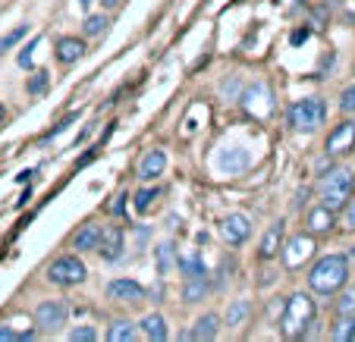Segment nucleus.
Here are the masks:
<instances>
[{
	"instance_id": "25",
	"label": "nucleus",
	"mask_w": 355,
	"mask_h": 342,
	"mask_svg": "<svg viewBox=\"0 0 355 342\" xmlns=\"http://www.w3.org/2000/svg\"><path fill=\"white\" fill-rule=\"evenodd\" d=\"M26 35H28V26H16L13 32H7V35H3V38H0V57L7 54V51H10V47H13V44H19V41L26 38Z\"/></svg>"
},
{
	"instance_id": "17",
	"label": "nucleus",
	"mask_w": 355,
	"mask_h": 342,
	"mask_svg": "<svg viewBox=\"0 0 355 342\" xmlns=\"http://www.w3.org/2000/svg\"><path fill=\"white\" fill-rule=\"evenodd\" d=\"M217 314H205V317H198L195 321V327L186 333V339H214L217 336Z\"/></svg>"
},
{
	"instance_id": "40",
	"label": "nucleus",
	"mask_w": 355,
	"mask_h": 342,
	"mask_svg": "<svg viewBox=\"0 0 355 342\" xmlns=\"http://www.w3.org/2000/svg\"><path fill=\"white\" fill-rule=\"evenodd\" d=\"M88 3H92V0H79V7H82V10H88Z\"/></svg>"
},
{
	"instance_id": "31",
	"label": "nucleus",
	"mask_w": 355,
	"mask_h": 342,
	"mask_svg": "<svg viewBox=\"0 0 355 342\" xmlns=\"http://www.w3.org/2000/svg\"><path fill=\"white\" fill-rule=\"evenodd\" d=\"M0 339H7V342H32L35 339V333L32 330H26V333H16V330H0Z\"/></svg>"
},
{
	"instance_id": "20",
	"label": "nucleus",
	"mask_w": 355,
	"mask_h": 342,
	"mask_svg": "<svg viewBox=\"0 0 355 342\" xmlns=\"http://www.w3.org/2000/svg\"><path fill=\"white\" fill-rule=\"evenodd\" d=\"M205 296H208V276H192V280L186 282V289H182V298H186L189 305L205 298Z\"/></svg>"
},
{
	"instance_id": "22",
	"label": "nucleus",
	"mask_w": 355,
	"mask_h": 342,
	"mask_svg": "<svg viewBox=\"0 0 355 342\" xmlns=\"http://www.w3.org/2000/svg\"><path fill=\"white\" fill-rule=\"evenodd\" d=\"M330 336H334L336 342H352L355 339V314H343L340 323L330 330Z\"/></svg>"
},
{
	"instance_id": "41",
	"label": "nucleus",
	"mask_w": 355,
	"mask_h": 342,
	"mask_svg": "<svg viewBox=\"0 0 355 342\" xmlns=\"http://www.w3.org/2000/svg\"><path fill=\"white\" fill-rule=\"evenodd\" d=\"M3 116H7V110H3V104H0V123H3Z\"/></svg>"
},
{
	"instance_id": "5",
	"label": "nucleus",
	"mask_w": 355,
	"mask_h": 342,
	"mask_svg": "<svg viewBox=\"0 0 355 342\" xmlns=\"http://www.w3.org/2000/svg\"><path fill=\"white\" fill-rule=\"evenodd\" d=\"M315 255V239L311 235H305V233H299V235H293V239L286 242L280 249V258H283V267L286 270H299V267H305V261Z\"/></svg>"
},
{
	"instance_id": "14",
	"label": "nucleus",
	"mask_w": 355,
	"mask_h": 342,
	"mask_svg": "<svg viewBox=\"0 0 355 342\" xmlns=\"http://www.w3.org/2000/svg\"><path fill=\"white\" fill-rule=\"evenodd\" d=\"M85 54V41H79V38H60L57 41V60L60 63H76L79 57Z\"/></svg>"
},
{
	"instance_id": "24",
	"label": "nucleus",
	"mask_w": 355,
	"mask_h": 342,
	"mask_svg": "<svg viewBox=\"0 0 355 342\" xmlns=\"http://www.w3.org/2000/svg\"><path fill=\"white\" fill-rule=\"evenodd\" d=\"M173 242H164V245H157V270H161V273H167L170 267H173Z\"/></svg>"
},
{
	"instance_id": "39",
	"label": "nucleus",
	"mask_w": 355,
	"mask_h": 342,
	"mask_svg": "<svg viewBox=\"0 0 355 342\" xmlns=\"http://www.w3.org/2000/svg\"><path fill=\"white\" fill-rule=\"evenodd\" d=\"M101 3H104V7H116V3H120V0H101Z\"/></svg>"
},
{
	"instance_id": "6",
	"label": "nucleus",
	"mask_w": 355,
	"mask_h": 342,
	"mask_svg": "<svg viewBox=\"0 0 355 342\" xmlns=\"http://www.w3.org/2000/svg\"><path fill=\"white\" fill-rule=\"evenodd\" d=\"M85 276H88V270L79 258H57V261L47 267V280L57 282V286H76V282H82Z\"/></svg>"
},
{
	"instance_id": "33",
	"label": "nucleus",
	"mask_w": 355,
	"mask_h": 342,
	"mask_svg": "<svg viewBox=\"0 0 355 342\" xmlns=\"http://www.w3.org/2000/svg\"><path fill=\"white\" fill-rule=\"evenodd\" d=\"M340 110L343 114H355V85H349L340 98Z\"/></svg>"
},
{
	"instance_id": "29",
	"label": "nucleus",
	"mask_w": 355,
	"mask_h": 342,
	"mask_svg": "<svg viewBox=\"0 0 355 342\" xmlns=\"http://www.w3.org/2000/svg\"><path fill=\"white\" fill-rule=\"evenodd\" d=\"M41 44V35H35L32 41H28V47H22V54H19V66L22 69H28L32 66V60H35V47Z\"/></svg>"
},
{
	"instance_id": "13",
	"label": "nucleus",
	"mask_w": 355,
	"mask_h": 342,
	"mask_svg": "<svg viewBox=\"0 0 355 342\" xmlns=\"http://www.w3.org/2000/svg\"><path fill=\"white\" fill-rule=\"evenodd\" d=\"M167 170V154H164L161 148H155V151H148L145 157H141V163H139V176L145 182H151V179H157V176Z\"/></svg>"
},
{
	"instance_id": "42",
	"label": "nucleus",
	"mask_w": 355,
	"mask_h": 342,
	"mask_svg": "<svg viewBox=\"0 0 355 342\" xmlns=\"http://www.w3.org/2000/svg\"><path fill=\"white\" fill-rule=\"evenodd\" d=\"M352 258H355V245H352Z\"/></svg>"
},
{
	"instance_id": "16",
	"label": "nucleus",
	"mask_w": 355,
	"mask_h": 342,
	"mask_svg": "<svg viewBox=\"0 0 355 342\" xmlns=\"http://www.w3.org/2000/svg\"><path fill=\"white\" fill-rule=\"evenodd\" d=\"M101 233H104L101 226H94V223H85V226H82L79 233H76V239H73L76 251H92V249H98Z\"/></svg>"
},
{
	"instance_id": "35",
	"label": "nucleus",
	"mask_w": 355,
	"mask_h": 342,
	"mask_svg": "<svg viewBox=\"0 0 355 342\" xmlns=\"http://www.w3.org/2000/svg\"><path fill=\"white\" fill-rule=\"evenodd\" d=\"M343 226L346 229H352L355 233V201L349 198V204H346V214H343Z\"/></svg>"
},
{
	"instance_id": "9",
	"label": "nucleus",
	"mask_w": 355,
	"mask_h": 342,
	"mask_svg": "<svg viewBox=\"0 0 355 342\" xmlns=\"http://www.w3.org/2000/svg\"><path fill=\"white\" fill-rule=\"evenodd\" d=\"M107 298L110 302H126V305H139L145 298V289L135 280H110L107 282Z\"/></svg>"
},
{
	"instance_id": "21",
	"label": "nucleus",
	"mask_w": 355,
	"mask_h": 342,
	"mask_svg": "<svg viewBox=\"0 0 355 342\" xmlns=\"http://www.w3.org/2000/svg\"><path fill=\"white\" fill-rule=\"evenodd\" d=\"M135 323H129V321H116L114 327L107 330V342H132L135 339Z\"/></svg>"
},
{
	"instance_id": "27",
	"label": "nucleus",
	"mask_w": 355,
	"mask_h": 342,
	"mask_svg": "<svg viewBox=\"0 0 355 342\" xmlns=\"http://www.w3.org/2000/svg\"><path fill=\"white\" fill-rule=\"evenodd\" d=\"M104 28H107V16H104V13H94V16H88V19H85V35H88V38L101 35Z\"/></svg>"
},
{
	"instance_id": "12",
	"label": "nucleus",
	"mask_w": 355,
	"mask_h": 342,
	"mask_svg": "<svg viewBox=\"0 0 355 342\" xmlns=\"http://www.w3.org/2000/svg\"><path fill=\"white\" fill-rule=\"evenodd\" d=\"M305 226H309L315 235L330 233V229L336 226V210L324 208V204H315V208H311L309 214H305Z\"/></svg>"
},
{
	"instance_id": "7",
	"label": "nucleus",
	"mask_w": 355,
	"mask_h": 342,
	"mask_svg": "<svg viewBox=\"0 0 355 342\" xmlns=\"http://www.w3.org/2000/svg\"><path fill=\"white\" fill-rule=\"evenodd\" d=\"M67 317H69V308H67V302H60V298L41 302L38 311H35V323H38V330H44V333H54V330L67 327Z\"/></svg>"
},
{
	"instance_id": "10",
	"label": "nucleus",
	"mask_w": 355,
	"mask_h": 342,
	"mask_svg": "<svg viewBox=\"0 0 355 342\" xmlns=\"http://www.w3.org/2000/svg\"><path fill=\"white\" fill-rule=\"evenodd\" d=\"M220 235L230 245H242V242L252 235V223H248L245 214H230V217H223V223H220Z\"/></svg>"
},
{
	"instance_id": "26",
	"label": "nucleus",
	"mask_w": 355,
	"mask_h": 342,
	"mask_svg": "<svg viewBox=\"0 0 355 342\" xmlns=\"http://www.w3.org/2000/svg\"><path fill=\"white\" fill-rule=\"evenodd\" d=\"M336 311H340V314H355V282L352 286L346 282V292H343L340 302H336Z\"/></svg>"
},
{
	"instance_id": "19",
	"label": "nucleus",
	"mask_w": 355,
	"mask_h": 342,
	"mask_svg": "<svg viewBox=\"0 0 355 342\" xmlns=\"http://www.w3.org/2000/svg\"><path fill=\"white\" fill-rule=\"evenodd\" d=\"M180 270L186 273V280H192V276H208V264H205V258L198 255V251H192V255L180 258Z\"/></svg>"
},
{
	"instance_id": "15",
	"label": "nucleus",
	"mask_w": 355,
	"mask_h": 342,
	"mask_svg": "<svg viewBox=\"0 0 355 342\" xmlns=\"http://www.w3.org/2000/svg\"><path fill=\"white\" fill-rule=\"evenodd\" d=\"M280 249H283V220H277V223H270L261 239V258H274Z\"/></svg>"
},
{
	"instance_id": "23",
	"label": "nucleus",
	"mask_w": 355,
	"mask_h": 342,
	"mask_svg": "<svg viewBox=\"0 0 355 342\" xmlns=\"http://www.w3.org/2000/svg\"><path fill=\"white\" fill-rule=\"evenodd\" d=\"M248 311H252V305H248L245 298L233 302V305H230V311H227V323H230V327H242V321L248 317Z\"/></svg>"
},
{
	"instance_id": "8",
	"label": "nucleus",
	"mask_w": 355,
	"mask_h": 342,
	"mask_svg": "<svg viewBox=\"0 0 355 342\" xmlns=\"http://www.w3.org/2000/svg\"><path fill=\"white\" fill-rule=\"evenodd\" d=\"M327 157H343L355 151V120H343L340 126H334V132L327 135Z\"/></svg>"
},
{
	"instance_id": "11",
	"label": "nucleus",
	"mask_w": 355,
	"mask_h": 342,
	"mask_svg": "<svg viewBox=\"0 0 355 342\" xmlns=\"http://www.w3.org/2000/svg\"><path fill=\"white\" fill-rule=\"evenodd\" d=\"M98 255L104 258L107 264L120 261L123 258V229L120 226H110L101 233V242H98Z\"/></svg>"
},
{
	"instance_id": "30",
	"label": "nucleus",
	"mask_w": 355,
	"mask_h": 342,
	"mask_svg": "<svg viewBox=\"0 0 355 342\" xmlns=\"http://www.w3.org/2000/svg\"><path fill=\"white\" fill-rule=\"evenodd\" d=\"M73 120H76V114H69V116H63L60 123H54V129H51V132H44V135H41V145H47V141H51V138H57V135H60L63 129H67Z\"/></svg>"
},
{
	"instance_id": "1",
	"label": "nucleus",
	"mask_w": 355,
	"mask_h": 342,
	"mask_svg": "<svg viewBox=\"0 0 355 342\" xmlns=\"http://www.w3.org/2000/svg\"><path fill=\"white\" fill-rule=\"evenodd\" d=\"M349 282V258L346 255H327L311 267L309 273V286L315 296H336L343 286Z\"/></svg>"
},
{
	"instance_id": "18",
	"label": "nucleus",
	"mask_w": 355,
	"mask_h": 342,
	"mask_svg": "<svg viewBox=\"0 0 355 342\" xmlns=\"http://www.w3.org/2000/svg\"><path fill=\"white\" fill-rule=\"evenodd\" d=\"M141 333L148 336V339H155V342H164L167 339V323H164V317L161 314H148V317H141Z\"/></svg>"
},
{
	"instance_id": "34",
	"label": "nucleus",
	"mask_w": 355,
	"mask_h": 342,
	"mask_svg": "<svg viewBox=\"0 0 355 342\" xmlns=\"http://www.w3.org/2000/svg\"><path fill=\"white\" fill-rule=\"evenodd\" d=\"M69 339H73V342H94V339H98V333H94L92 327H76L73 333H69Z\"/></svg>"
},
{
	"instance_id": "37",
	"label": "nucleus",
	"mask_w": 355,
	"mask_h": 342,
	"mask_svg": "<svg viewBox=\"0 0 355 342\" xmlns=\"http://www.w3.org/2000/svg\"><path fill=\"white\" fill-rule=\"evenodd\" d=\"M311 38V28H295L293 32V44H302V41Z\"/></svg>"
},
{
	"instance_id": "2",
	"label": "nucleus",
	"mask_w": 355,
	"mask_h": 342,
	"mask_svg": "<svg viewBox=\"0 0 355 342\" xmlns=\"http://www.w3.org/2000/svg\"><path fill=\"white\" fill-rule=\"evenodd\" d=\"M315 302H311V296H305V292H295V296L286 298V305H283L280 311V330L283 336H289V339H299V336L309 333V327L315 323Z\"/></svg>"
},
{
	"instance_id": "4",
	"label": "nucleus",
	"mask_w": 355,
	"mask_h": 342,
	"mask_svg": "<svg viewBox=\"0 0 355 342\" xmlns=\"http://www.w3.org/2000/svg\"><path fill=\"white\" fill-rule=\"evenodd\" d=\"M324 116H327V107L321 98H302L289 107V126L295 132H315L324 126Z\"/></svg>"
},
{
	"instance_id": "32",
	"label": "nucleus",
	"mask_w": 355,
	"mask_h": 342,
	"mask_svg": "<svg viewBox=\"0 0 355 342\" xmlns=\"http://www.w3.org/2000/svg\"><path fill=\"white\" fill-rule=\"evenodd\" d=\"M47 82H51V75H47L44 69H41V73H35V79L28 82V94H41L47 88Z\"/></svg>"
},
{
	"instance_id": "38",
	"label": "nucleus",
	"mask_w": 355,
	"mask_h": 342,
	"mask_svg": "<svg viewBox=\"0 0 355 342\" xmlns=\"http://www.w3.org/2000/svg\"><path fill=\"white\" fill-rule=\"evenodd\" d=\"M123 201H126V195H120V198L110 204V214H123V210H126V204H123Z\"/></svg>"
},
{
	"instance_id": "28",
	"label": "nucleus",
	"mask_w": 355,
	"mask_h": 342,
	"mask_svg": "<svg viewBox=\"0 0 355 342\" xmlns=\"http://www.w3.org/2000/svg\"><path fill=\"white\" fill-rule=\"evenodd\" d=\"M157 198V188H141L139 195H135V210H141L145 214L148 208H151V201Z\"/></svg>"
},
{
	"instance_id": "36",
	"label": "nucleus",
	"mask_w": 355,
	"mask_h": 342,
	"mask_svg": "<svg viewBox=\"0 0 355 342\" xmlns=\"http://www.w3.org/2000/svg\"><path fill=\"white\" fill-rule=\"evenodd\" d=\"M334 63H336V54H334V51H330V54H324L321 69H318V79H324V73H327V69H334Z\"/></svg>"
},
{
	"instance_id": "3",
	"label": "nucleus",
	"mask_w": 355,
	"mask_h": 342,
	"mask_svg": "<svg viewBox=\"0 0 355 342\" xmlns=\"http://www.w3.org/2000/svg\"><path fill=\"white\" fill-rule=\"evenodd\" d=\"M318 195H321L324 208L343 210L349 204V198L355 195V173L346 167H336L330 173H324L321 182H318Z\"/></svg>"
}]
</instances>
